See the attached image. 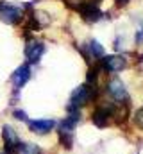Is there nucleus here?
Instances as JSON below:
<instances>
[{"label":"nucleus","instance_id":"nucleus-1","mask_svg":"<svg viewBox=\"0 0 143 154\" xmlns=\"http://www.w3.org/2000/svg\"><path fill=\"white\" fill-rule=\"evenodd\" d=\"M91 97H93V91H91V88H90L88 84L79 86L70 97V111L77 113V109H79L82 104H86Z\"/></svg>","mask_w":143,"mask_h":154},{"label":"nucleus","instance_id":"nucleus-2","mask_svg":"<svg viewBox=\"0 0 143 154\" xmlns=\"http://www.w3.org/2000/svg\"><path fill=\"white\" fill-rule=\"evenodd\" d=\"M2 136H4V145H5V151H7V152H18V151H20L22 142L18 140L16 133H14L9 125H5V127H4Z\"/></svg>","mask_w":143,"mask_h":154},{"label":"nucleus","instance_id":"nucleus-3","mask_svg":"<svg viewBox=\"0 0 143 154\" xmlns=\"http://www.w3.org/2000/svg\"><path fill=\"white\" fill-rule=\"evenodd\" d=\"M43 52H45V45L41 41H36V39H31L25 47V57L29 63H38L41 59Z\"/></svg>","mask_w":143,"mask_h":154},{"label":"nucleus","instance_id":"nucleus-4","mask_svg":"<svg viewBox=\"0 0 143 154\" xmlns=\"http://www.w3.org/2000/svg\"><path fill=\"white\" fill-rule=\"evenodd\" d=\"M0 18L5 22V23H16L22 20V11L14 5H9V4H4L0 5Z\"/></svg>","mask_w":143,"mask_h":154},{"label":"nucleus","instance_id":"nucleus-5","mask_svg":"<svg viewBox=\"0 0 143 154\" xmlns=\"http://www.w3.org/2000/svg\"><path fill=\"white\" fill-rule=\"evenodd\" d=\"M54 127H56L54 120H31L29 122V129L36 134H48Z\"/></svg>","mask_w":143,"mask_h":154},{"label":"nucleus","instance_id":"nucleus-6","mask_svg":"<svg viewBox=\"0 0 143 154\" xmlns=\"http://www.w3.org/2000/svg\"><path fill=\"white\" fill-rule=\"evenodd\" d=\"M102 65H104V68H106L107 72L116 74V72L123 70L127 63H125V59H123L122 56H109V57H106V59L102 61Z\"/></svg>","mask_w":143,"mask_h":154},{"label":"nucleus","instance_id":"nucleus-7","mask_svg":"<svg viewBox=\"0 0 143 154\" xmlns=\"http://www.w3.org/2000/svg\"><path fill=\"white\" fill-rule=\"evenodd\" d=\"M107 91L111 93V97H113L114 100H123V99L127 97L125 86H123V82H122L120 79H113V81H109V84H107Z\"/></svg>","mask_w":143,"mask_h":154},{"label":"nucleus","instance_id":"nucleus-8","mask_svg":"<svg viewBox=\"0 0 143 154\" xmlns=\"http://www.w3.org/2000/svg\"><path fill=\"white\" fill-rule=\"evenodd\" d=\"M29 79H31V68H29V65H22V66H18V68L14 70V74H13V84H14L16 88H22Z\"/></svg>","mask_w":143,"mask_h":154},{"label":"nucleus","instance_id":"nucleus-9","mask_svg":"<svg viewBox=\"0 0 143 154\" xmlns=\"http://www.w3.org/2000/svg\"><path fill=\"white\" fill-rule=\"evenodd\" d=\"M111 116V111L107 109V108H100L99 111H95V115H93V122H95V125L97 127H104L107 124V118Z\"/></svg>","mask_w":143,"mask_h":154},{"label":"nucleus","instance_id":"nucleus-10","mask_svg":"<svg viewBox=\"0 0 143 154\" xmlns=\"http://www.w3.org/2000/svg\"><path fill=\"white\" fill-rule=\"evenodd\" d=\"M18 154H39V149L36 145H32V143H22Z\"/></svg>","mask_w":143,"mask_h":154},{"label":"nucleus","instance_id":"nucleus-11","mask_svg":"<svg viewBox=\"0 0 143 154\" xmlns=\"http://www.w3.org/2000/svg\"><path fill=\"white\" fill-rule=\"evenodd\" d=\"M90 48H91V54H93L95 57H100V56H104V47H102L99 41H91Z\"/></svg>","mask_w":143,"mask_h":154},{"label":"nucleus","instance_id":"nucleus-12","mask_svg":"<svg viewBox=\"0 0 143 154\" xmlns=\"http://www.w3.org/2000/svg\"><path fill=\"white\" fill-rule=\"evenodd\" d=\"M136 122H138L140 127H143V109H140V111L136 113Z\"/></svg>","mask_w":143,"mask_h":154},{"label":"nucleus","instance_id":"nucleus-13","mask_svg":"<svg viewBox=\"0 0 143 154\" xmlns=\"http://www.w3.org/2000/svg\"><path fill=\"white\" fill-rule=\"evenodd\" d=\"M143 41V27L138 29V36H136V43H141Z\"/></svg>","mask_w":143,"mask_h":154},{"label":"nucleus","instance_id":"nucleus-14","mask_svg":"<svg viewBox=\"0 0 143 154\" xmlns=\"http://www.w3.org/2000/svg\"><path fill=\"white\" fill-rule=\"evenodd\" d=\"M14 115H16V118H18V120H27L23 111H14Z\"/></svg>","mask_w":143,"mask_h":154}]
</instances>
